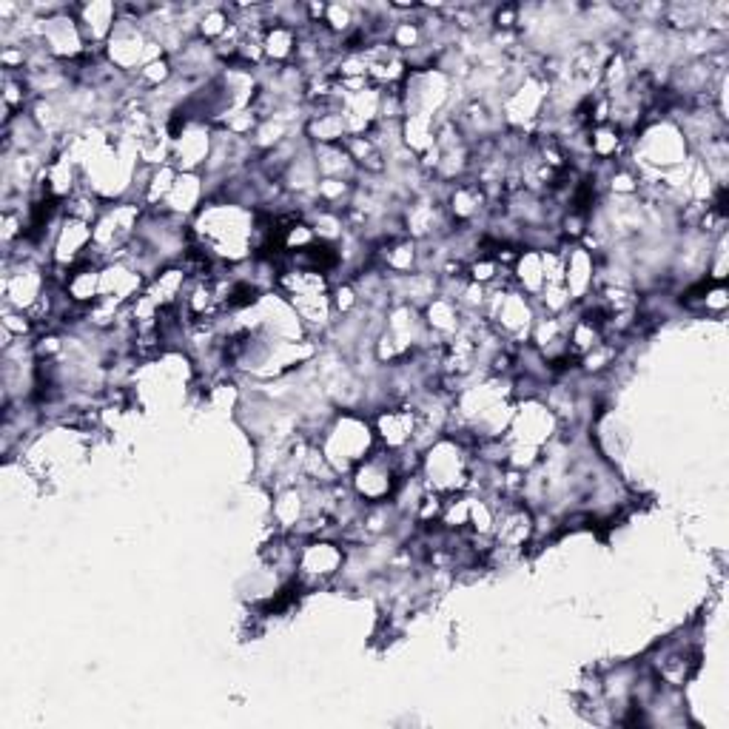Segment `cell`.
I'll return each instance as SVG.
<instances>
[{"label": "cell", "mask_w": 729, "mask_h": 729, "mask_svg": "<svg viewBox=\"0 0 729 729\" xmlns=\"http://www.w3.org/2000/svg\"><path fill=\"white\" fill-rule=\"evenodd\" d=\"M371 442H374L371 425L356 413H345L325 430L322 456L337 473L339 470H351L371 453Z\"/></svg>", "instance_id": "1"}, {"label": "cell", "mask_w": 729, "mask_h": 729, "mask_svg": "<svg viewBox=\"0 0 729 729\" xmlns=\"http://www.w3.org/2000/svg\"><path fill=\"white\" fill-rule=\"evenodd\" d=\"M345 564V553L339 550L334 542H319L305 544L300 550V559H297V570H300L302 581H325L331 576H337Z\"/></svg>", "instance_id": "2"}, {"label": "cell", "mask_w": 729, "mask_h": 729, "mask_svg": "<svg viewBox=\"0 0 729 729\" xmlns=\"http://www.w3.org/2000/svg\"><path fill=\"white\" fill-rule=\"evenodd\" d=\"M522 416L527 419V422H530V428L527 430H542V433H547V436H550V428L556 425V413L547 411V408H536V411H533V408H527ZM516 448H527L530 453H533V450L539 448V433H522V439H519V445H516ZM516 448H513V445H507V450H516Z\"/></svg>", "instance_id": "3"}, {"label": "cell", "mask_w": 729, "mask_h": 729, "mask_svg": "<svg viewBox=\"0 0 729 729\" xmlns=\"http://www.w3.org/2000/svg\"><path fill=\"white\" fill-rule=\"evenodd\" d=\"M664 143H667V146H664V151H670V146H687V140H684V137H681L678 131H673V134H670V137H667ZM650 149H653V151H650V163H653V166H675V163H678V157H673V154H667V157L661 160V146L650 143Z\"/></svg>", "instance_id": "4"}]
</instances>
